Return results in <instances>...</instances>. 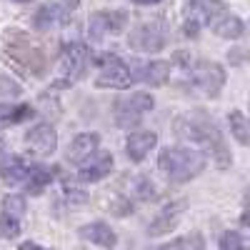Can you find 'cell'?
Wrapping results in <instances>:
<instances>
[{
    "mask_svg": "<svg viewBox=\"0 0 250 250\" xmlns=\"http://www.w3.org/2000/svg\"><path fill=\"white\" fill-rule=\"evenodd\" d=\"M135 78H140L143 83H148V85H153V88H160L170 78V62H165V60L145 62V65L135 73Z\"/></svg>",
    "mask_w": 250,
    "mask_h": 250,
    "instance_id": "19",
    "label": "cell"
},
{
    "mask_svg": "<svg viewBox=\"0 0 250 250\" xmlns=\"http://www.w3.org/2000/svg\"><path fill=\"white\" fill-rule=\"evenodd\" d=\"M220 250H245V238L238 230H225L218 240Z\"/></svg>",
    "mask_w": 250,
    "mask_h": 250,
    "instance_id": "25",
    "label": "cell"
},
{
    "mask_svg": "<svg viewBox=\"0 0 250 250\" xmlns=\"http://www.w3.org/2000/svg\"><path fill=\"white\" fill-rule=\"evenodd\" d=\"M25 215V198L23 195H5L3 213H0V235L15 238L20 233V220Z\"/></svg>",
    "mask_w": 250,
    "mask_h": 250,
    "instance_id": "13",
    "label": "cell"
},
{
    "mask_svg": "<svg viewBox=\"0 0 250 250\" xmlns=\"http://www.w3.org/2000/svg\"><path fill=\"white\" fill-rule=\"evenodd\" d=\"M125 23H128V15L123 10H100V13H93L90 20H88V38L93 43H100L105 40L108 35H118Z\"/></svg>",
    "mask_w": 250,
    "mask_h": 250,
    "instance_id": "9",
    "label": "cell"
},
{
    "mask_svg": "<svg viewBox=\"0 0 250 250\" xmlns=\"http://www.w3.org/2000/svg\"><path fill=\"white\" fill-rule=\"evenodd\" d=\"M155 143H158V135L153 130H138L125 140V155H128L133 163H140L155 148Z\"/></svg>",
    "mask_w": 250,
    "mask_h": 250,
    "instance_id": "16",
    "label": "cell"
},
{
    "mask_svg": "<svg viewBox=\"0 0 250 250\" xmlns=\"http://www.w3.org/2000/svg\"><path fill=\"white\" fill-rule=\"evenodd\" d=\"M175 133L183 140L198 143L200 148L210 150V155L215 158V163L220 168H228L233 163V155L228 150V145L223 140V133L218 130V125L213 123V118L205 110H190L175 120Z\"/></svg>",
    "mask_w": 250,
    "mask_h": 250,
    "instance_id": "1",
    "label": "cell"
},
{
    "mask_svg": "<svg viewBox=\"0 0 250 250\" xmlns=\"http://www.w3.org/2000/svg\"><path fill=\"white\" fill-rule=\"evenodd\" d=\"M133 190H135V198H140V200H153V198L158 195V190H155L153 180H150V178H145V175L135 178Z\"/></svg>",
    "mask_w": 250,
    "mask_h": 250,
    "instance_id": "26",
    "label": "cell"
},
{
    "mask_svg": "<svg viewBox=\"0 0 250 250\" xmlns=\"http://www.w3.org/2000/svg\"><path fill=\"white\" fill-rule=\"evenodd\" d=\"M50 183H53V170L50 168H45V165H28L20 185H25L28 193L38 195V193H43Z\"/></svg>",
    "mask_w": 250,
    "mask_h": 250,
    "instance_id": "20",
    "label": "cell"
},
{
    "mask_svg": "<svg viewBox=\"0 0 250 250\" xmlns=\"http://www.w3.org/2000/svg\"><path fill=\"white\" fill-rule=\"evenodd\" d=\"M25 148L33 155H40V158L53 155L55 148H58V133H55V128L48 125V123H40V125H35V128H30L28 135H25Z\"/></svg>",
    "mask_w": 250,
    "mask_h": 250,
    "instance_id": "14",
    "label": "cell"
},
{
    "mask_svg": "<svg viewBox=\"0 0 250 250\" xmlns=\"http://www.w3.org/2000/svg\"><path fill=\"white\" fill-rule=\"evenodd\" d=\"M28 118H33V108L30 105H3V103H0V128L25 123Z\"/></svg>",
    "mask_w": 250,
    "mask_h": 250,
    "instance_id": "22",
    "label": "cell"
},
{
    "mask_svg": "<svg viewBox=\"0 0 250 250\" xmlns=\"http://www.w3.org/2000/svg\"><path fill=\"white\" fill-rule=\"evenodd\" d=\"M133 3H135V5H158L160 0H133Z\"/></svg>",
    "mask_w": 250,
    "mask_h": 250,
    "instance_id": "30",
    "label": "cell"
},
{
    "mask_svg": "<svg viewBox=\"0 0 250 250\" xmlns=\"http://www.w3.org/2000/svg\"><path fill=\"white\" fill-rule=\"evenodd\" d=\"M190 80L193 85L205 93V95H218L223 90V83H225V70L218 65V62L210 60H198L190 65Z\"/></svg>",
    "mask_w": 250,
    "mask_h": 250,
    "instance_id": "8",
    "label": "cell"
},
{
    "mask_svg": "<svg viewBox=\"0 0 250 250\" xmlns=\"http://www.w3.org/2000/svg\"><path fill=\"white\" fill-rule=\"evenodd\" d=\"M8 155H10V153H8V148H5V140L0 138V168H3V163L8 160Z\"/></svg>",
    "mask_w": 250,
    "mask_h": 250,
    "instance_id": "28",
    "label": "cell"
},
{
    "mask_svg": "<svg viewBox=\"0 0 250 250\" xmlns=\"http://www.w3.org/2000/svg\"><path fill=\"white\" fill-rule=\"evenodd\" d=\"M20 43H13V40H8V53L13 55V60L18 62V65H23L28 73H43L45 70V55L40 53L35 45H30L28 40L23 35H18Z\"/></svg>",
    "mask_w": 250,
    "mask_h": 250,
    "instance_id": "12",
    "label": "cell"
},
{
    "mask_svg": "<svg viewBox=\"0 0 250 250\" xmlns=\"http://www.w3.org/2000/svg\"><path fill=\"white\" fill-rule=\"evenodd\" d=\"M90 48L85 43H65L58 60V85H73L90 65Z\"/></svg>",
    "mask_w": 250,
    "mask_h": 250,
    "instance_id": "3",
    "label": "cell"
},
{
    "mask_svg": "<svg viewBox=\"0 0 250 250\" xmlns=\"http://www.w3.org/2000/svg\"><path fill=\"white\" fill-rule=\"evenodd\" d=\"M160 173L170 183H188L203 173L205 168V155L193 148H165L158 158Z\"/></svg>",
    "mask_w": 250,
    "mask_h": 250,
    "instance_id": "2",
    "label": "cell"
},
{
    "mask_svg": "<svg viewBox=\"0 0 250 250\" xmlns=\"http://www.w3.org/2000/svg\"><path fill=\"white\" fill-rule=\"evenodd\" d=\"M228 123H230L233 138H235L240 145H248V143H250V123H248V118H245L240 110H233L230 115H228Z\"/></svg>",
    "mask_w": 250,
    "mask_h": 250,
    "instance_id": "23",
    "label": "cell"
},
{
    "mask_svg": "<svg viewBox=\"0 0 250 250\" xmlns=\"http://www.w3.org/2000/svg\"><path fill=\"white\" fill-rule=\"evenodd\" d=\"M183 210H185V200H175V203H170V205H165L163 210L150 220V225H148V235H165L168 230H173V228L178 225V218L183 215Z\"/></svg>",
    "mask_w": 250,
    "mask_h": 250,
    "instance_id": "15",
    "label": "cell"
},
{
    "mask_svg": "<svg viewBox=\"0 0 250 250\" xmlns=\"http://www.w3.org/2000/svg\"><path fill=\"white\" fill-rule=\"evenodd\" d=\"M133 70L125 65V62L115 55H105L100 62V73L95 78V85L98 88H118V90H125L133 85Z\"/></svg>",
    "mask_w": 250,
    "mask_h": 250,
    "instance_id": "7",
    "label": "cell"
},
{
    "mask_svg": "<svg viewBox=\"0 0 250 250\" xmlns=\"http://www.w3.org/2000/svg\"><path fill=\"white\" fill-rule=\"evenodd\" d=\"M20 93H23V88H20L13 78L0 73V98H18Z\"/></svg>",
    "mask_w": 250,
    "mask_h": 250,
    "instance_id": "27",
    "label": "cell"
},
{
    "mask_svg": "<svg viewBox=\"0 0 250 250\" xmlns=\"http://www.w3.org/2000/svg\"><path fill=\"white\" fill-rule=\"evenodd\" d=\"M185 35L195 38L200 28H213L218 18L228 13L223 0H188L185 5Z\"/></svg>",
    "mask_w": 250,
    "mask_h": 250,
    "instance_id": "4",
    "label": "cell"
},
{
    "mask_svg": "<svg viewBox=\"0 0 250 250\" xmlns=\"http://www.w3.org/2000/svg\"><path fill=\"white\" fill-rule=\"evenodd\" d=\"M155 105L153 95L148 93H133L128 98H118L113 105V115H115V125L118 128H133L143 120L145 113H150Z\"/></svg>",
    "mask_w": 250,
    "mask_h": 250,
    "instance_id": "5",
    "label": "cell"
},
{
    "mask_svg": "<svg viewBox=\"0 0 250 250\" xmlns=\"http://www.w3.org/2000/svg\"><path fill=\"white\" fill-rule=\"evenodd\" d=\"M15 3H30V0H15Z\"/></svg>",
    "mask_w": 250,
    "mask_h": 250,
    "instance_id": "31",
    "label": "cell"
},
{
    "mask_svg": "<svg viewBox=\"0 0 250 250\" xmlns=\"http://www.w3.org/2000/svg\"><path fill=\"white\" fill-rule=\"evenodd\" d=\"M113 170V155L105 150H93L88 158L78 163V180L80 183H98Z\"/></svg>",
    "mask_w": 250,
    "mask_h": 250,
    "instance_id": "11",
    "label": "cell"
},
{
    "mask_svg": "<svg viewBox=\"0 0 250 250\" xmlns=\"http://www.w3.org/2000/svg\"><path fill=\"white\" fill-rule=\"evenodd\" d=\"M78 235L83 238V240H88V243H93V245H100V248H115V243H118V235H115V230L108 225V223H88V225H83L80 230H78Z\"/></svg>",
    "mask_w": 250,
    "mask_h": 250,
    "instance_id": "17",
    "label": "cell"
},
{
    "mask_svg": "<svg viewBox=\"0 0 250 250\" xmlns=\"http://www.w3.org/2000/svg\"><path fill=\"white\" fill-rule=\"evenodd\" d=\"M98 143H100V135H98V133H80V135H75L73 143L68 145L65 158L78 165L83 158H88L93 150H98Z\"/></svg>",
    "mask_w": 250,
    "mask_h": 250,
    "instance_id": "18",
    "label": "cell"
},
{
    "mask_svg": "<svg viewBox=\"0 0 250 250\" xmlns=\"http://www.w3.org/2000/svg\"><path fill=\"white\" fill-rule=\"evenodd\" d=\"M158 250H205V240L200 233H190V235H183V238H175L170 243L160 245Z\"/></svg>",
    "mask_w": 250,
    "mask_h": 250,
    "instance_id": "24",
    "label": "cell"
},
{
    "mask_svg": "<svg viewBox=\"0 0 250 250\" xmlns=\"http://www.w3.org/2000/svg\"><path fill=\"white\" fill-rule=\"evenodd\" d=\"M213 30H215L220 38H225V40H238V38H243V33H245V23H243L238 15L225 13L223 18H218V23L213 25Z\"/></svg>",
    "mask_w": 250,
    "mask_h": 250,
    "instance_id": "21",
    "label": "cell"
},
{
    "mask_svg": "<svg viewBox=\"0 0 250 250\" xmlns=\"http://www.w3.org/2000/svg\"><path fill=\"white\" fill-rule=\"evenodd\" d=\"M18 250H45V248H43V245H38V243H33V240H28V243H20Z\"/></svg>",
    "mask_w": 250,
    "mask_h": 250,
    "instance_id": "29",
    "label": "cell"
},
{
    "mask_svg": "<svg viewBox=\"0 0 250 250\" xmlns=\"http://www.w3.org/2000/svg\"><path fill=\"white\" fill-rule=\"evenodd\" d=\"M168 43V28L160 20H145L130 33V48L138 53H158Z\"/></svg>",
    "mask_w": 250,
    "mask_h": 250,
    "instance_id": "6",
    "label": "cell"
},
{
    "mask_svg": "<svg viewBox=\"0 0 250 250\" xmlns=\"http://www.w3.org/2000/svg\"><path fill=\"white\" fill-rule=\"evenodd\" d=\"M78 5H80V0H60V3L43 5V8L35 13V20H33L35 30L45 33V30H50V28L65 25L68 20H70V15L78 10Z\"/></svg>",
    "mask_w": 250,
    "mask_h": 250,
    "instance_id": "10",
    "label": "cell"
}]
</instances>
